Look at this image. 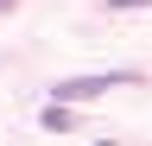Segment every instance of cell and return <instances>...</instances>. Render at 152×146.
Listing matches in <instances>:
<instances>
[{
  "label": "cell",
  "mask_w": 152,
  "mask_h": 146,
  "mask_svg": "<svg viewBox=\"0 0 152 146\" xmlns=\"http://www.w3.org/2000/svg\"><path fill=\"white\" fill-rule=\"evenodd\" d=\"M127 83H140V76H133V70H114V76H70V83H57V102H95V95L127 89Z\"/></svg>",
  "instance_id": "1"
},
{
  "label": "cell",
  "mask_w": 152,
  "mask_h": 146,
  "mask_svg": "<svg viewBox=\"0 0 152 146\" xmlns=\"http://www.w3.org/2000/svg\"><path fill=\"white\" fill-rule=\"evenodd\" d=\"M114 13H140V7H152V0H108Z\"/></svg>",
  "instance_id": "2"
},
{
  "label": "cell",
  "mask_w": 152,
  "mask_h": 146,
  "mask_svg": "<svg viewBox=\"0 0 152 146\" xmlns=\"http://www.w3.org/2000/svg\"><path fill=\"white\" fill-rule=\"evenodd\" d=\"M0 13H13V0H0Z\"/></svg>",
  "instance_id": "3"
}]
</instances>
